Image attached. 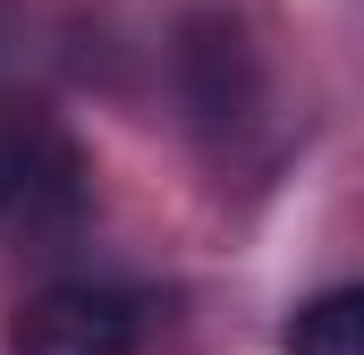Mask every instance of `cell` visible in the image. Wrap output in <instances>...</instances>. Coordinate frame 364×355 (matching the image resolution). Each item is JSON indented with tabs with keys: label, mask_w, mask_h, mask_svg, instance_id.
Masks as SVG:
<instances>
[{
	"label": "cell",
	"mask_w": 364,
	"mask_h": 355,
	"mask_svg": "<svg viewBox=\"0 0 364 355\" xmlns=\"http://www.w3.org/2000/svg\"><path fill=\"white\" fill-rule=\"evenodd\" d=\"M144 313L127 288L102 279H51L9 313V355H136Z\"/></svg>",
	"instance_id": "6da1fadb"
},
{
	"label": "cell",
	"mask_w": 364,
	"mask_h": 355,
	"mask_svg": "<svg viewBox=\"0 0 364 355\" xmlns=\"http://www.w3.org/2000/svg\"><path fill=\"white\" fill-rule=\"evenodd\" d=\"M178 85H186V110L203 119V127H237L246 110H255V51H246V26L237 17H186L178 34Z\"/></svg>",
	"instance_id": "7a4b0ae2"
},
{
	"label": "cell",
	"mask_w": 364,
	"mask_h": 355,
	"mask_svg": "<svg viewBox=\"0 0 364 355\" xmlns=\"http://www.w3.org/2000/svg\"><path fill=\"white\" fill-rule=\"evenodd\" d=\"M279 355H364V279L305 296L279 330Z\"/></svg>",
	"instance_id": "3957f363"
},
{
	"label": "cell",
	"mask_w": 364,
	"mask_h": 355,
	"mask_svg": "<svg viewBox=\"0 0 364 355\" xmlns=\"http://www.w3.org/2000/svg\"><path fill=\"white\" fill-rule=\"evenodd\" d=\"M34 144H43V136H34L26 119H0V220H9V212H17V195H26V170H34Z\"/></svg>",
	"instance_id": "277c9868"
}]
</instances>
